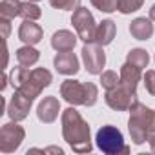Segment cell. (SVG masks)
Instances as JSON below:
<instances>
[{
  "instance_id": "cell-23",
  "label": "cell",
  "mask_w": 155,
  "mask_h": 155,
  "mask_svg": "<svg viewBox=\"0 0 155 155\" xmlns=\"http://www.w3.org/2000/svg\"><path fill=\"white\" fill-rule=\"evenodd\" d=\"M144 0H119V8L117 11H120L122 15H130V13H135L142 8Z\"/></svg>"
},
{
  "instance_id": "cell-22",
  "label": "cell",
  "mask_w": 155,
  "mask_h": 155,
  "mask_svg": "<svg viewBox=\"0 0 155 155\" xmlns=\"http://www.w3.org/2000/svg\"><path fill=\"white\" fill-rule=\"evenodd\" d=\"M101 84H102V88L108 91V90H113V88H117L119 84H120V75H117L115 71H111V69H108V71H102L101 73Z\"/></svg>"
},
{
  "instance_id": "cell-11",
  "label": "cell",
  "mask_w": 155,
  "mask_h": 155,
  "mask_svg": "<svg viewBox=\"0 0 155 155\" xmlns=\"http://www.w3.org/2000/svg\"><path fill=\"white\" fill-rule=\"evenodd\" d=\"M58 113H60V101L53 95L44 97L37 106V117L44 124H53L58 119Z\"/></svg>"
},
{
  "instance_id": "cell-32",
  "label": "cell",
  "mask_w": 155,
  "mask_h": 155,
  "mask_svg": "<svg viewBox=\"0 0 155 155\" xmlns=\"http://www.w3.org/2000/svg\"><path fill=\"white\" fill-rule=\"evenodd\" d=\"M153 60H155V55H153Z\"/></svg>"
},
{
  "instance_id": "cell-21",
  "label": "cell",
  "mask_w": 155,
  "mask_h": 155,
  "mask_svg": "<svg viewBox=\"0 0 155 155\" xmlns=\"http://www.w3.org/2000/svg\"><path fill=\"white\" fill-rule=\"evenodd\" d=\"M20 17L24 20H38L42 17V9L35 2H31V0L20 2Z\"/></svg>"
},
{
  "instance_id": "cell-3",
  "label": "cell",
  "mask_w": 155,
  "mask_h": 155,
  "mask_svg": "<svg viewBox=\"0 0 155 155\" xmlns=\"http://www.w3.org/2000/svg\"><path fill=\"white\" fill-rule=\"evenodd\" d=\"M128 131L133 144H144L150 135L155 133V110L144 106L142 102H135L130 110Z\"/></svg>"
},
{
  "instance_id": "cell-1",
  "label": "cell",
  "mask_w": 155,
  "mask_h": 155,
  "mask_svg": "<svg viewBox=\"0 0 155 155\" xmlns=\"http://www.w3.org/2000/svg\"><path fill=\"white\" fill-rule=\"evenodd\" d=\"M60 120H62V137L73 151L90 153L93 150L90 124L75 110V106L66 108L60 115Z\"/></svg>"
},
{
  "instance_id": "cell-18",
  "label": "cell",
  "mask_w": 155,
  "mask_h": 155,
  "mask_svg": "<svg viewBox=\"0 0 155 155\" xmlns=\"http://www.w3.org/2000/svg\"><path fill=\"white\" fill-rule=\"evenodd\" d=\"M38 58H40V51H38L35 46L26 44V46H22V48L17 49V62H18L20 66L31 68V66H35V64L38 62Z\"/></svg>"
},
{
  "instance_id": "cell-2",
  "label": "cell",
  "mask_w": 155,
  "mask_h": 155,
  "mask_svg": "<svg viewBox=\"0 0 155 155\" xmlns=\"http://www.w3.org/2000/svg\"><path fill=\"white\" fill-rule=\"evenodd\" d=\"M9 81H11V86L15 90L22 91L24 95H28L29 99L35 101L42 93V90L53 82V75L46 68L29 69V68L18 64V68H15L9 73Z\"/></svg>"
},
{
  "instance_id": "cell-25",
  "label": "cell",
  "mask_w": 155,
  "mask_h": 155,
  "mask_svg": "<svg viewBox=\"0 0 155 155\" xmlns=\"http://www.w3.org/2000/svg\"><path fill=\"white\" fill-rule=\"evenodd\" d=\"M49 6L60 11H75L81 8V0H49Z\"/></svg>"
},
{
  "instance_id": "cell-28",
  "label": "cell",
  "mask_w": 155,
  "mask_h": 155,
  "mask_svg": "<svg viewBox=\"0 0 155 155\" xmlns=\"http://www.w3.org/2000/svg\"><path fill=\"white\" fill-rule=\"evenodd\" d=\"M148 142H150V150H151V151L155 153V133L148 137Z\"/></svg>"
},
{
  "instance_id": "cell-24",
  "label": "cell",
  "mask_w": 155,
  "mask_h": 155,
  "mask_svg": "<svg viewBox=\"0 0 155 155\" xmlns=\"http://www.w3.org/2000/svg\"><path fill=\"white\" fill-rule=\"evenodd\" d=\"M90 2L101 13H113L119 8V0H90Z\"/></svg>"
},
{
  "instance_id": "cell-12",
  "label": "cell",
  "mask_w": 155,
  "mask_h": 155,
  "mask_svg": "<svg viewBox=\"0 0 155 155\" xmlns=\"http://www.w3.org/2000/svg\"><path fill=\"white\" fill-rule=\"evenodd\" d=\"M53 66L60 75H75L81 69V62L73 51H57L55 58H53Z\"/></svg>"
},
{
  "instance_id": "cell-20",
  "label": "cell",
  "mask_w": 155,
  "mask_h": 155,
  "mask_svg": "<svg viewBox=\"0 0 155 155\" xmlns=\"http://www.w3.org/2000/svg\"><path fill=\"white\" fill-rule=\"evenodd\" d=\"M20 17V0H2L0 2V18H9Z\"/></svg>"
},
{
  "instance_id": "cell-26",
  "label": "cell",
  "mask_w": 155,
  "mask_h": 155,
  "mask_svg": "<svg viewBox=\"0 0 155 155\" xmlns=\"http://www.w3.org/2000/svg\"><path fill=\"white\" fill-rule=\"evenodd\" d=\"M142 81H144L146 91L155 97V69H148V71L142 75Z\"/></svg>"
},
{
  "instance_id": "cell-17",
  "label": "cell",
  "mask_w": 155,
  "mask_h": 155,
  "mask_svg": "<svg viewBox=\"0 0 155 155\" xmlns=\"http://www.w3.org/2000/svg\"><path fill=\"white\" fill-rule=\"evenodd\" d=\"M115 35H117V26H115V22L110 20V18H106V20H102V22L97 26L95 40H93V42H97V44H101V46H108V44L113 42Z\"/></svg>"
},
{
  "instance_id": "cell-6",
  "label": "cell",
  "mask_w": 155,
  "mask_h": 155,
  "mask_svg": "<svg viewBox=\"0 0 155 155\" xmlns=\"http://www.w3.org/2000/svg\"><path fill=\"white\" fill-rule=\"evenodd\" d=\"M71 24L77 31V35H79L81 40L84 42H93L95 40V31H97V22L91 15V11L88 8H77L71 15Z\"/></svg>"
},
{
  "instance_id": "cell-4",
  "label": "cell",
  "mask_w": 155,
  "mask_h": 155,
  "mask_svg": "<svg viewBox=\"0 0 155 155\" xmlns=\"http://www.w3.org/2000/svg\"><path fill=\"white\" fill-rule=\"evenodd\" d=\"M60 97L69 106H93L99 99V88L93 82L66 79L60 84Z\"/></svg>"
},
{
  "instance_id": "cell-27",
  "label": "cell",
  "mask_w": 155,
  "mask_h": 155,
  "mask_svg": "<svg viewBox=\"0 0 155 155\" xmlns=\"http://www.w3.org/2000/svg\"><path fill=\"white\" fill-rule=\"evenodd\" d=\"M9 22H11L9 18H0V26H2V29H4V38L9 37V29H11V24Z\"/></svg>"
},
{
  "instance_id": "cell-13",
  "label": "cell",
  "mask_w": 155,
  "mask_h": 155,
  "mask_svg": "<svg viewBox=\"0 0 155 155\" xmlns=\"http://www.w3.org/2000/svg\"><path fill=\"white\" fill-rule=\"evenodd\" d=\"M18 38L24 42V44H29V46H37L42 38H44V31L42 28L35 22V20H24L18 28Z\"/></svg>"
},
{
  "instance_id": "cell-29",
  "label": "cell",
  "mask_w": 155,
  "mask_h": 155,
  "mask_svg": "<svg viewBox=\"0 0 155 155\" xmlns=\"http://www.w3.org/2000/svg\"><path fill=\"white\" fill-rule=\"evenodd\" d=\"M150 18H151L153 22H155V4H153V6L150 8Z\"/></svg>"
},
{
  "instance_id": "cell-30",
  "label": "cell",
  "mask_w": 155,
  "mask_h": 155,
  "mask_svg": "<svg viewBox=\"0 0 155 155\" xmlns=\"http://www.w3.org/2000/svg\"><path fill=\"white\" fill-rule=\"evenodd\" d=\"M8 81H9V75H4V82H2V90H6V86H8Z\"/></svg>"
},
{
  "instance_id": "cell-5",
  "label": "cell",
  "mask_w": 155,
  "mask_h": 155,
  "mask_svg": "<svg viewBox=\"0 0 155 155\" xmlns=\"http://www.w3.org/2000/svg\"><path fill=\"white\" fill-rule=\"evenodd\" d=\"M95 142H97V148L106 155H120V153L126 155V153H130V146L124 144V137H122L120 130L111 126V124H106L97 131Z\"/></svg>"
},
{
  "instance_id": "cell-19",
  "label": "cell",
  "mask_w": 155,
  "mask_h": 155,
  "mask_svg": "<svg viewBox=\"0 0 155 155\" xmlns=\"http://www.w3.org/2000/svg\"><path fill=\"white\" fill-rule=\"evenodd\" d=\"M126 62H130V64H133V66L144 69V68H148L150 55H148V51L142 49V48H133V49L126 55Z\"/></svg>"
},
{
  "instance_id": "cell-31",
  "label": "cell",
  "mask_w": 155,
  "mask_h": 155,
  "mask_svg": "<svg viewBox=\"0 0 155 155\" xmlns=\"http://www.w3.org/2000/svg\"><path fill=\"white\" fill-rule=\"evenodd\" d=\"M31 2H38V0H31Z\"/></svg>"
},
{
  "instance_id": "cell-7",
  "label": "cell",
  "mask_w": 155,
  "mask_h": 155,
  "mask_svg": "<svg viewBox=\"0 0 155 155\" xmlns=\"http://www.w3.org/2000/svg\"><path fill=\"white\" fill-rule=\"evenodd\" d=\"M24 139H26V130L17 120L2 124V128H0V151L2 153L17 151Z\"/></svg>"
},
{
  "instance_id": "cell-10",
  "label": "cell",
  "mask_w": 155,
  "mask_h": 155,
  "mask_svg": "<svg viewBox=\"0 0 155 155\" xmlns=\"http://www.w3.org/2000/svg\"><path fill=\"white\" fill-rule=\"evenodd\" d=\"M31 104H33V99H29V97L24 95L22 91L15 90L13 97H11L9 102H8V111H6V113L9 115L11 120L20 122V120L28 119V115H29V111H31Z\"/></svg>"
},
{
  "instance_id": "cell-16",
  "label": "cell",
  "mask_w": 155,
  "mask_h": 155,
  "mask_svg": "<svg viewBox=\"0 0 155 155\" xmlns=\"http://www.w3.org/2000/svg\"><path fill=\"white\" fill-rule=\"evenodd\" d=\"M153 20L148 17H137L135 20H131L130 24V35L135 38V40H148L153 37Z\"/></svg>"
},
{
  "instance_id": "cell-9",
  "label": "cell",
  "mask_w": 155,
  "mask_h": 155,
  "mask_svg": "<svg viewBox=\"0 0 155 155\" xmlns=\"http://www.w3.org/2000/svg\"><path fill=\"white\" fill-rule=\"evenodd\" d=\"M106 104L113 110V111H130L131 106L139 101L137 99V91H131L128 88H124L122 84H119L113 90H108L104 95Z\"/></svg>"
},
{
  "instance_id": "cell-14",
  "label": "cell",
  "mask_w": 155,
  "mask_h": 155,
  "mask_svg": "<svg viewBox=\"0 0 155 155\" xmlns=\"http://www.w3.org/2000/svg\"><path fill=\"white\" fill-rule=\"evenodd\" d=\"M119 75H120V84L124 88H128L131 91H137V86H139V82L142 79V69L140 68H137V66H133L130 62H124L120 66Z\"/></svg>"
},
{
  "instance_id": "cell-15",
  "label": "cell",
  "mask_w": 155,
  "mask_h": 155,
  "mask_svg": "<svg viewBox=\"0 0 155 155\" xmlns=\"http://www.w3.org/2000/svg\"><path fill=\"white\" fill-rule=\"evenodd\" d=\"M79 35L71 33L69 29H58L51 37V48L55 51H73Z\"/></svg>"
},
{
  "instance_id": "cell-8",
  "label": "cell",
  "mask_w": 155,
  "mask_h": 155,
  "mask_svg": "<svg viewBox=\"0 0 155 155\" xmlns=\"http://www.w3.org/2000/svg\"><path fill=\"white\" fill-rule=\"evenodd\" d=\"M81 53H82V62H84L86 71L91 75H101L102 68L106 66L104 46H101L97 42H84Z\"/></svg>"
}]
</instances>
